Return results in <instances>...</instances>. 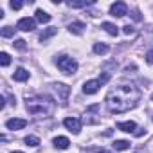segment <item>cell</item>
Returning a JSON list of instances; mask_svg holds the SVG:
<instances>
[{
    "mask_svg": "<svg viewBox=\"0 0 153 153\" xmlns=\"http://www.w3.org/2000/svg\"><path fill=\"white\" fill-rule=\"evenodd\" d=\"M13 153H22V151H13Z\"/></svg>",
    "mask_w": 153,
    "mask_h": 153,
    "instance_id": "cell-30",
    "label": "cell"
},
{
    "mask_svg": "<svg viewBox=\"0 0 153 153\" xmlns=\"http://www.w3.org/2000/svg\"><path fill=\"white\" fill-rule=\"evenodd\" d=\"M0 34H2L4 38H11V36L15 34V29H13V27H9V25H6V27L0 29Z\"/></svg>",
    "mask_w": 153,
    "mask_h": 153,
    "instance_id": "cell-21",
    "label": "cell"
},
{
    "mask_svg": "<svg viewBox=\"0 0 153 153\" xmlns=\"http://www.w3.org/2000/svg\"><path fill=\"white\" fill-rule=\"evenodd\" d=\"M11 63V56L7 54V52H0V65L2 67H7Z\"/></svg>",
    "mask_w": 153,
    "mask_h": 153,
    "instance_id": "cell-22",
    "label": "cell"
},
{
    "mask_svg": "<svg viewBox=\"0 0 153 153\" xmlns=\"http://www.w3.org/2000/svg\"><path fill=\"white\" fill-rule=\"evenodd\" d=\"M13 45H15V47H16L18 51H25V42H24V40H16V42H15Z\"/></svg>",
    "mask_w": 153,
    "mask_h": 153,
    "instance_id": "cell-23",
    "label": "cell"
},
{
    "mask_svg": "<svg viewBox=\"0 0 153 153\" xmlns=\"http://www.w3.org/2000/svg\"><path fill=\"white\" fill-rule=\"evenodd\" d=\"M85 29H87V25L83 22H72V24H68V31L72 34H83Z\"/></svg>",
    "mask_w": 153,
    "mask_h": 153,
    "instance_id": "cell-12",
    "label": "cell"
},
{
    "mask_svg": "<svg viewBox=\"0 0 153 153\" xmlns=\"http://www.w3.org/2000/svg\"><path fill=\"white\" fill-rule=\"evenodd\" d=\"M114 149L117 151H124V149H130V142L128 140H114Z\"/></svg>",
    "mask_w": 153,
    "mask_h": 153,
    "instance_id": "cell-17",
    "label": "cell"
},
{
    "mask_svg": "<svg viewBox=\"0 0 153 153\" xmlns=\"http://www.w3.org/2000/svg\"><path fill=\"white\" fill-rule=\"evenodd\" d=\"M140 101V90L133 83H124L106 94V106L114 114H123L135 108Z\"/></svg>",
    "mask_w": 153,
    "mask_h": 153,
    "instance_id": "cell-1",
    "label": "cell"
},
{
    "mask_svg": "<svg viewBox=\"0 0 153 153\" xmlns=\"http://www.w3.org/2000/svg\"><path fill=\"white\" fill-rule=\"evenodd\" d=\"M88 153H110V151H106L105 148H90Z\"/></svg>",
    "mask_w": 153,
    "mask_h": 153,
    "instance_id": "cell-25",
    "label": "cell"
},
{
    "mask_svg": "<svg viewBox=\"0 0 153 153\" xmlns=\"http://www.w3.org/2000/svg\"><path fill=\"white\" fill-rule=\"evenodd\" d=\"M9 6H11V9H15V11H18V9H22V2H15V0H13V2H9Z\"/></svg>",
    "mask_w": 153,
    "mask_h": 153,
    "instance_id": "cell-24",
    "label": "cell"
},
{
    "mask_svg": "<svg viewBox=\"0 0 153 153\" xmlns=\"http://www.w3.org/2000/svg\"><path fill=\"white\" fill-rule=\"evenodd\" d=\"M99 87H101V83H99L97 79H90V81H87V83L83 85V92H85L87 96H92V94H96V92L99 90Z\"/></svg>",
    "mask_w": 153,
    "mask_h": 153,
    "instance_id": "cell-8",
    "label": "cell"
},
{
    "mask_svg": "<svg viewBox=\"0 0 153 153\" xmlns=\"http://www.w3.org/2000/svg\"><path fill=\"white\" fill-rule=\"evenodd\" d=\"M110 15H112V16H117V18L126 16V15H128V6H126L124 2H115V4H112Z\"/></svg>",
    "mask_w": 153,
    "mask_h": 153,
    "instance_id": "cell-7",
    "label": "cell"
},
{
    "mask_svg": "<svg viewBox=\"0 0 153 153\" xmlns=\"http://www.w3.org/2000/svg\"><path fill=\"white\" fill-rule=\"evenodd\" d=\"M131 16H133V18H135V20H140V16H139V13H137V11H135V13H133V15H131Z\"/></svg>",
    "mask_w": 153,
    "mask_h": 153,
    "instance_id": "cell-29",
    "label": "cell"
},
{
    "mask_svg": "<svg viewBox=\"0 0 153 153\" xmlns=\"http://www.w3.org/2000/svg\"><path fill=\"white\" fill-rule=\"evenodd\" d=\"M16 29H18V31H24V33H31V31L36 29V20H34V18H29V16L20 18L18 24H16Z\"/></svg>",
    "mask_w": 153,
    "mask_h": 153,
    "instance_id": "cell-5",
    "label": "cell"
},
{
    "mask_svg": "<svg viewBox=\"0 0 153 153\" xmlns=\"http://www.w3.org/2000/svg\"><path fill=\"white\" fill-rule=\"evenodd\" d=\"M6 126H7V130H22V128H25L27 126V121L25 119H9V121H6Z\"/></svg>",
    "mask_w": 153,
    "mask_h": 153,
    "instance_id": "cell-9",
    "label": "cell"
},
{
    "mask_svg": "<svg viewBox=\"0 0 153 153\" xmlns=\"http://www.w3.org/2000/svg\"><path fill=\"white\" fill-rule=\"evenodd\" d=\"M101 29H105L110 36H117V34H119V27L114 25V24H110V22H103V24H101Z\"/></svg>",
    "mask_w": 153,
    "mask_h": 153,
    "instance_id": "cell-13",
    "label": "cell"
},
{
    "mask_svg": "<svg viewBox=\"0 0 153 153\" xmlns=\"http://www.w3.org/2000/svg\"><path fill=\"white\" fill-rule=\"evenodd\" d=\"M52 142H54V146H56L58 149H67V148L70 146V140H68L67 137H56Z\"/></svg>",
    "mask_w": 153,
    "mask_h": 153,
    "instance_id": "cell-14",
    "label": "cell"
},
{
    "mask_svg": "<svg viewBox=\"0 0 153 153\" xmlns=\"http://www.w3.org/2000/svg\"><path fill=\"white\" fill-rule=\"evenodd\" d=\"M51 90L54 92V97H56L59 103H65L67 97H68V94H70V87H67V85H63V83H52V85H51Z\"/></svg>",
    "mask_w": 153,
    "mask_h": 153,
    "instance_id": "cell-4",
    "label": "cell"
},
{
    "mask_svg": "<svg viewBox=\"0 0 153 153\" xmlns=\"http://www.w3.org/2000/svg\"><path fill=\"white\" fill-rule=\"evenodd\" d=\"M56 33H58V29H56V27H49V29H45V31L40 34V42H47V40H49V38H52Z\"/></svg>",
    "mask_w": 153,
    "mask_h": 153,
    "instance_id": "cell-16",
    "label": "cell"
},
{
    "mask_svg": "<svg viewBox=\"0 0 153 153\" xmlns=\"http://www.w3.org/2000/svg\"><path fill=\"white\" fill-rule=\"evenodd\" d=\"M117 128L121 131H126V133H135V128L137 124L133 121H124V123H117Z\"/></svg>",
    "mask_w": 153,
    "mask_h": 153,
    "instance_id": "cell-10",
    "label": "cell"
},
{
    "mask_svg": "<svg viewBox=\"0 0 153 153\" xmlns=\"http://www.w3.org/2000/svg\"><path fill=\"white\" fill-rule=\"evenodd\" d=\"M92 2H87V0H72V2H68V7H87V6H90Z\"/></svg>",
    "mask_w": 153,
    "mask_h": 153,
    "instance_id": "cell-19",
    "label": "cell"
},
{
    "mask_svg": "<svg viewBox=\"0 0 153 153\" xmlns=\"http://www.w3.org/2000/svg\"><path fill=\"white\" fill-rule=\"evenodd\" d=\"M146 61H148V63H151V65H153V49H151V51H148V52H146Z\"/></svg>",
    "mask_w": 153,
    "mask_h": 153,
    "instance_id": "cell-27",
    "label": "cell"
},
{
    "mask_svg": "<svg viewBox=\"0 0 153 153\" xmlns=\"http://www.w3.org/2000/svg\"><path fill=\"white\" fill-rule=\"evenodd\" d=\"M108 51H110V49H108L106 43H94V52H96V54H101V56H103V54H106Z\"/></svg>",
    "mask_w": 153,
    "mask_h": 153,
    "instance_id": "cell-18",
    "label": "cell"
},
{
    "mask_svg": "<svg viewBox=\"0 0 153 153\" xmlns=\"http://www.w3.org/2000/svg\"><path fill=\"white\" fill-rule=\"evenodd\" d=\"M151 101H153V94H151Z\"/></svg>",
    "mask_w": 153,
    "mask_h": 153,
    "instance_id": "cell-31",
    "label": "cell"
},
{
    "mask_svg": "<svg viewBox=\"0 0 153 153\" xmlns=\"http://www.w3.org/2000/svg\"><path fill=\"white\" fill-rule=\"evenodd\" d=\"M36 22H40V24H47V22H51V15L45 13L43 9H36Z\"/></svg>",
    "mask_w": 153,
    "mask_h": 153,
    "instance_id": "cell-15",
    "label": "cell"
},
{
    "mask_svg": "<svg viewBox=\"0 0 153 153\" xmlns=\"http://www.w3.org/2000/svg\"><path fill=\"white\" fill-rule=\"evenodd\" d=\"M123 33H124V34H133V27H131V25H124V27H123Z\"/></svg>",
    "mask_w": 153,
    "mask_h": 153,
    "instance_id": "cell-28",
    "label": "cell"
},
{
    "mask_svg": "<svg viewBox=\"0 0 153 153\" xmlns=\"http://www.w3.org/2000/svg\"><path fill=\"white\" fill-rule=\"evenodd\" d=\"M108 79H110V74H108V72H105V74H103V76H101V78H99V79H97V81H99V83H101V85H105V83H106V81H108Z\"/></svg>",
    "mask_w": 153,
    "mask_h": 153,
    "instance_id": "cell-26",
    "label": "cell"
},
{
    "mask_svg": "<svg viewBox=\"0 0 153 153\" xmlns=\"http://www.w3.org/2000/svg\"><path fill=\"white\" fill-rule=\"evenodd\" d=\"M25 108H27V112H29L31 115H34V117H49V115L54 112L56 105H54V101H52L51 97H47V96H33V97H27Z\"/></svg>",
    "mask_w": 153,
    "mask_h": 153,
    "instance_id": "cell-2",
    "label": "cell"
},
{
    "mask_svg": "<svg viewBox=\"0 0 153 153\" xmlns=\"http://www.w3.org/2000/svg\"><path fill=\"white\" fill-rule=\"evenodd\" d=\"M63 124H65V128H67L68 131H72L74 135H78V133L81 131V121L76 119V117H67V119L63 121Z\"/></svg>",
    "mask_w": 153,
    "mask_h": 153,
    "instance_id": "cell-6",
    "label": "cell"
},
{
    "mask_svg": "<svg viewBox=\"0 0 153 153\" xmlns=\"http://www.w3.org/2000/svg\"><path fill=\"white\" fill-rule=\"evenodd\" d=\"M13 79H15V81H20V83H22V81H27V79H29V70H25V68H22V67L16 68L15 74H13Z\"/></svg>",
    "mask_w": 153,
    "mask_h": 153,
    "instance_id": "cell-11",
    "label": "cell"
},
{
    "mask_svg": "<svg viewBox=\"0 0 153 153\" xmlns=\"http://www.w3.org/2000/svg\"><path fill=\"white\" fill-rule=\"evenodd\" d=\"M25 144L31 146V148H36V146L40 144V139H38L36 135H27V137H25Z\"/></svg>",
    "mask_w": 153,
    "mask_h": 153,
    "instance_id": "cell-20",
    "label": "cell"
},
{
    "mask_svg": "<svg viewBox=\"0 0 153 153\" xmlns=\"http://www.w3.org/2000/svg\"><path fill=\"white\" fill-rule=\"evenodd\" d=\"M56 65H58V68L63 74H74L76 70H78V61H76L74 58H70V56H59L56 59Z\"/></svg>",
    "mask_w": 153,
    "mask_h": 153,
    "instance_id": "cell-3",
    "label": "cell"
}]
</instances>
